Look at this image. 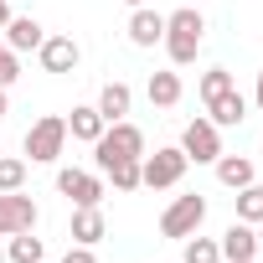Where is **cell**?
Segmentation results:
<instances>
[{
    "label": "cell",
    "mask_w": 263,
    "mask_h": 263,
    "mask_svg": "<svg viewBox=\"0 0 263 263\" xmlns=\"http://www.w3.org/2000/svg\"><path fill=\"white\" fill-rule=\"evenodd\" d=\"M21 78V52H11L6 42H0V88H11Z\"/></svg>",
    "instance_id": "cell-25"
},
{
    "label": "cell",
    "mask_w": 263,
    "mask_h": 263,
    "mask_svg": "<svg viewBox=\"0 0 263 263\" xmlns=\"http://www.w3.org/2000/svg\"><path fill=\"white\" fill-rule=\"evenodd\" d=\"M21 186H26V160L0 150V191H21Z\"/></svg>",
    "instance_id": "cell-23"
},
{
    "label": "cell",
    "mask_w": 263,
    "mask_h": 263,
    "mask_svg": "<svg viewBox=\"0 0 263 263\" xmlns=\"http://www.w3.org/2000/svg\"><path fill=\"white\" fill-rule=\"evenodd\" d=\"M253 98H258V108H263V72H258V88H253Z\"/></svg>",
    "instance_id": "cell-29"
},
{
    "label": "cell",
    "mask_w": 263,
    "mask_h": 263,
    "mask_svg": "<svg viewBox=\"0 0 263 263\" xmlns=\"http://www.w3.org/2000/svg\"><path fill=\"white\" fill-rule=\"evenodd\" d=\"M6 258H11V263H42V237H31V232H11Z\"/></svg>",
    "instance_id": "cell-20"
},
{
    "label": "cell",
    "mask_w": 263,
    "mask_h": 263,
    "mask_svg": "<svg viewBox=\"0 0 263 263\" xmlns=\"http://www.w3.org/2000/svg\"><path fill=\"white\" fill-rule=\"evenodd\" d=\"M31 227H36V201L26 191H0V237L31 232Z\"/></svg>",
    "instance_id": "cell-7"
},
{
    "label": "cell",
    "mask_w": 263,
    "mask_h": 263,
    "mask_svg": "<svg viewBox=\"0 0 263 263\" xmlns=\"http://www.w3.org/2000/svg\"><path fill=\"white\" fill-rule=\"evenodd\" d=\"M258 253H263V222H258Z\"/></svg>",
    "instance_id": "cell-30"
},
{
    "label": "cell",
    "mask_w": 263,
    "mask_h": 263,
    "mask_svg": "<svg viewBox=\"0 0 263 263\" xmlns=\"http://www.w3.org/2000/svg\"><path fill=\"white\" fill-rule=\"evenodd\" d=\"M6 21H11V0H0V31H6Z\"/></svg>",
    "instance_id": "cell-27"
},
{
    "label": "cell",
    "mask_w": 263,
    "mask_h": 263,
    "mask_svg": "<svg viewBox=\"0 0 263 263\" xmlns=\"http://www.w3.org/2000/svg\"><path fill=\"white\" fill-rule=\"evenodd\" d=\"M145 93H150L155 108H176V103H181V72H150Z\"/></svg>",
    "instance_id": "cell-18"
},
{
    "label": "cell",
    "mask_w": 263,
    "mask_h": 263,
    "mask_svg": "<svg viewBox=\"0 0 263 263\" xmlns=\"http://www.w3.org/2000/svg\"><path fill=\"white\" fill-rule=\"evenodd\" d=\"M62 145H67V119H62V114H42V119L26 129V155H31L36 165H52V160L62 155Z\"/></svg>",
    "instance_id": "cell-3"
},
{
    "label": "cell",
    "mask_w": 263,
    "mask_h": 263,
    "mask_svg": "<svg viewBox=\"0 0 263 263\" xmlns=\"http://www.w3.org/2000/svg\"><path fill=\"white\" fill-rule=\"evenodd\" d=\"M103 129H108V119L98 114V103H83V108H72V119H67V135L83 140V145H93Z\"/></svg>",
    "instance_id": "cell-14"
},
{
    "label": "cell",
    "mask_w": 263,
    "mask_h": 263,
    "mask_svg": "<svg viewBox=\"0 0 263 263\" xmlns=\"http://www.w3.org/2000/svg\"><path fill=\"white\" fill-rule=\"evenodd\" d=\"M212 165H217V181H222L227 191H242V186H253V160H248V155H217Z\"/></svg>",
    "instance_id": "cell-15"
},
{
    "label": "cell",
    "mask_w": 263,
    "mask_h": 263,
    "mask_svg": "<svg viewBox=\"0 0 263 263\" xmlns=\"http://www.w3.org/2000/svg\"><path fill=\"white\" fill-rule=\"evenodd\" d=\"M42 42H47L42 21H31V16H11V21H6V47H11V52H36Z\"/></svg>",
    "instance_id": "cell-12"
},
{
    "label": "cell",
    "mask_w": 263,
    "mask_h": 263,
    "mask_svg": "<svg viewBox=\"0 0 263 263\" xmlns=\"http://www.w3.org/2000/svg\"><path fill=\"white\" fill-rule=\"evenodd\" d=\"M248 263H258V258H248Z\"/></svg>",
    "instance_id": "cell-33"
},
{
    "label": "cell",
    "mask_w": 263,
    "mask_h": 263,
    "mask_svg": "<svg viewBox=\"0 0 263 263\" xmlns=\"http://www.w3.org/2000/svg\"><path fill=\"white\" fill-rule=\"evenodd\" d=\"M11 114V98H6V88H0V119H6Z\"/></svg>",
    "instance_id": "cell-28"
},
{
    "label": "cell",
    "mask_w": 263,
    "mask_h": 263,
    "mask_svg": "<svg viewBox=\"0 0 263 263\" xmlns=\"http://www.w3.org/2000/svg\"><path fill=\"white\" fill-rule=\"evenodd\" d=\"M201 36H206V21H201V11L196 6H181L176 16H165V52H171V62L176 67H186V62H196V52H201Z\"/></svg>",
    "instance_id": "cell-1"
},
{
    "label": "cell",
    "mask_w": 263,
    "mask_h": 263,
    "mask_svg": "<svg viewBox=\"0 0 263 263\" xmlns=\"http://www.w3.org/2000/svg\"><path fill=\"white\" fill-rule=\"evenodd\" d=\"M124 6H145V0H124Z\"/></svg>",
    "instance_id": "cell-31"
},
{
    "label": "cell",
    "mask_w": 263,
    "mask_h": 263,
    "mask_svg": "<svg viewBox=\"0 0 263 263\" xmlns=\"http://www.w3.org/2000/svg\"><path fill=\"white\" fill-rule=\"evenodd\" d=\"M129 103H135L129 83H103V93H98V114H103L108 124H119V119L129 114Z\"/></svg>",
    "instance_id": "cell-17"
},
{
    "label": "cell",
    "mask_w": 263,
    "mask_h": 263,
    "mask_svg": "<svg viewBox=\"0 0 263 263\" xmlns=\"http://www.w3.org/2000/svg\"><path fill=\"white\" fill-rule=\"evenodd\" d=\"M0 263H6V248H0Z\"/></svg>",
    "instance_id": "cell-32"
},
{
    "label": "cell",
    "mask_w": 263,
    "mask_h": 263,
    "mask_svg": "<svg viewBox=\"0 0 263 263\" xmlns=\"http://www.w3.org/2000/svg\"><path fill=\"white\" fill-rule=\"evenodd\" d=\"M237 222H248V227L263 222V186H258V181L237 191Z\"/></svg>",
    "instance_id": "cell-19"
},
{
    "label": "cell",
    "mask_w": 263,
    "mask_h": 263,
    "mask_svg": "<svg viewBox=\"0 0 263 263\" xmlns=\"http://www.w3.org/2000/svg\"><path fill=\"white\" fill-rule=\"evenodd\" d=\"M181 150H186V160L212 165V160L222 155V135H217V124H212V119H191V124H186V135H181Z\"/></svg>",
    "instance_id": "cell-6"
},
{
    "label": "cell",
    "mask_w": 263,
    "mask_h": 263,
    "mask_svg": "<svg viewBox=\"0 0 263 263\" xmlns=\"http://www.w3.org/2000/svg\"><path fill=\"white\" fill-rule=\"evenodd\" d=\"M227 88H232V72H227V67H212V72L201 78V103H212V98H222Z\"/></svg>",
    "instance_id": "cell-24"
},
{
    "label": "cell",
    "mask_w": 263,
    "mask_h": 263,
    "mask_svg": "<svg viewBox=\"0 0 263 263\" xmlns=\"http://www.w3.org/2000/svg\"><path fill=\"white\" fill-rule=\"evenodd\" d=\"M206 114H212V124H217V129H232V124H242V119H248V98H242L237 88H227L222 98H212V103H206Z\"/></svg>",
    "instance_id": "cell-13"
},
{
    "label": "cell",
    "mask_w": 263,
    "mask_h": 263,
    "mask_svg": "<svg viewBox=\"0 0 263 263\" xmlns=\"http://www.w3.org/2000/svg\"><path fill=\"white\" fill-rule=\"evenodd\" d=\"M36 57H42V67H47V72H72L83 52H78V42H72V36H47V42L36 47Z\"/></svg>",
    "instance_id": "cell-10"
},
{
    "label": "cell",
    "mask_w": 263,
    "mask_h": 263,
    "mask_svg": "<svg viewBox=\"0 0 263 263\" xmlns=\"http://www.w3.org/2000/svg\"><path fill=\"white\" fill-rule=\"evenodd\" d=\"M140 155H145V135H140V124H129V119L108 124L103 135L93 140V160H98V171H103L108 160H140Z\"/></svg>",
    "instance_id": "cell-2"
},
{
    "label": "cell",
    "mask_w": 263,
    "mask_h": 263,
    "mask_svg": "<svg viewBox=\"0 0 263 263\" xmlns=\"http://www.w3.org/2000/svg\"><path fill=\"white\" fill-rule=\"evenodd\" d=\"M186 150L181 145H171V150H155V155H140V186H150V191H165V186H176L181 176H186Z\"/></svg>",
    "instance_id": "cell-4"
},
{
    "label": "cell",
    "mask_w": 263,
    "mask_h": 263,
    "mask_svg": "<svg viewBox=\"0 0 263 263\" xmlns=\"http://www.w3.org/2000/svg\"><path fill=\"white\" fill-rule=\"evenodd\" d=\"M57 191H62L72 206H98V201H103V181L88 176V171H57Z\"/></svg>",
    "instance_id": "cell-8"
},
{
    "label": "cell",
    "mask_w": 263,
    "mask_h": 263,
    "mask_svg": "<svg viewBox=\"0 0 263 263\" xmlns=\"http://www.w3.org/2000/svg\"><path fill=\"white\" fill-rule=\"evenodd\" d=\"M103 232H108V222H103V212H98V206H78V212H72V242L93 248Z\"/></svg>",
    "instance_id": "cell-16"
},
{
    "label": "cell",
    "mask_w": 263,
    "mask_h": 263,
    "mask_svg": "<svg viewBox=\"0 0 263 263\" xmlns=\"http://www.w3.org/2000/svg\"><path fill=\"white\" fill-rule=\"evenodd\" d=\"M201 222H206V196H176V201L165 206V217H160V232L186 242Z\"/></svg>",
    "instance_id": "cell-5"
},
{
    "label": "cell",
    "mask_w": 263,
    "mask_h": 263,
    "mask_svg": "<svg viewBox=\"0 0 263 263\" xmlns=\"http://www.w3.org/2000/svg\"><path fill=\"white\" fill-rule=\"evenodd\" d=\"M62 263H98V258H93V248H83V242H72V248H67V258H62Z\"/></svg>",
    "instance_id": "cell-26"
},
{
    "label": "cell",
    "mask_w": 263,
    "mask_h": 263,
    "mask_svg": "<svg viewBox=\"0 0 263 263\" xmlns=\"http://www.w3.org/2000/svg\"><path fill=\"white\" fill-rule=\"evenodd\" d=\"M165 36V16L150 11V6H135V16H129V42L135 47H160Z\"/></svg>",
    "instance_id": "cell-11"
},
{
    "label": "cell",
    "mask_w": 263,
    "mask_h": 263,
    "mask_svg": "<svg viewBox=\"0 0 263 263\" xmlns=\"http://www.w3.org/2000/svg\"><path fill=\"white\" fill-rule=\"evenodd\" d=\"M181 263H222V248H217V237H186V253H181Z\"/></svg>",
    "instance_id": "cell-21"
},
{
    "label": "cell",
    "mask_w": 263,
    "mask_h": 263,
    "mask_svg": "<svg viewBox=\"0 0 263 263\" xmlns=\"http://www.w3.org/2000/svg\"><path fill=\"white\" fill-rule=\"evenodd\" d=\"M103 176H108L119 191H135V186H140V160H108Z\"/></svg>",
    "instance_id": "cell-22"
},
{
    "label": "cell",
    "mask_w": 263,
    "mask_h": 263,
    "mask_svg": "<svg viewBox=\"0 0 263 263\" xmlns=\"http://www.w3.org/2000/svg\"><path fill=\"white\" fill-rule=\"evenodd\" d=\"M217 248H222L227 263H248V258H258V232H253L248 222H232V227L217 237Z\"/></svg>",
    "instance_id": "cell-9"
}]
</instances>
